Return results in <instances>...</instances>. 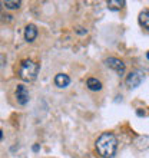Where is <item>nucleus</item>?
Instances as JSON below:
<instances>
[{
    "mask_svg": "<svg viewBox=\"0 0 149 158\" xmlns=\"http://www.w3.org/2000/svg\"><path fill=\"white\" fill-rule=\"evenodd\" d=\"M118 148V139L113 134L103 132L96 139V150L102 158H112Z\"/></svg>",
    "mask_w": 149,
    "mask_h": 158,
    "instance_id": "1",
    "label": "nucleus"
},
{
    "mask_svg": "<svg viewBox=\"0 0 149 158\" xmlns=\"http://www.w3.org/2000/svg\"><path fill=\"white\" fill-rule=\"evenodd\" d=\"M39 73V63L32 59H25L19 68V78L25 82H33Z\"/></svg>",
    "mask_w": 149,
    "mask_h": 158,
    "instance_id": "2",
    "label": "nucleus"
},
{
    "mask_svg": "<svg viewBox=\"0 0 149 158\" xmlns=\"http://www.w3.org/2000/svg\"><path fill=\"white\" fill-rule=\"evenodd\" d=\"M143 79H145V76H143V73L141 71H133L126 78V85L129 88H138L143 82Z\"/></svg>",
    "mask_w": 149,
    "mask_h": 158,
    "instance_id": "3",
    "label": "nucleus"
},
{
    "mask_svg": "<svg viewBox=\"0 0 149 158\" xmlns=\"http://www.w3.org/2000/svg\"><path fill=\"white\" fill-rule=\"evenodd\" d=\"M105 63H106V66L111 68V69H113V71L118 73V75H123L125 72V63L120 60V59L118 58H108L106 60H105Z\"/></svg>",
    "mask_w": 149,
    "mask_h": 158,
    "instance_id": "4",
    "label": "nucleus"
},
{
    "mask_svg": "<svg viewBox=\"0 0 149 158\" xmlns=\"http://www.w3.org/2000/svg\"><path fill=\"white\" fill-rule=\"evenodd\" d=\"M16 99L20 105H26L29 102V92H27L25 85H22V83L17 85L16 88Z\"/></svg>",
    "mask_w": 149,
    "mask_h": 158,
    "instance_id": "5",
    "label": "nucleus"
},
{
    "mask_svg": "<svg viewBox=\"0 0 149 158\" xmlns=\"http://www.w3.org/2000/svg\"><path fill=\"white\" fill-rule=\"evenodd\" d=\"M70 83V78L65 73H58V75L54 76V85L59 88H66L67 85Z\"/></svg>",
    "mask_w": 149,
    "mask_h": 158,
    "instance_id": "6",
    "label": "nucleus"
},
{
    "mask_svg": "<svg viewBox=\"0 0 149 158\" xmlns=\"http://www.w3.org/2000/svg\"><path fill=\"white\" fill-rule=\"evenodd\" d=\"M37 36V29L34 25H27L25 29V39L27 42H33Z\"/></svg>",
    "mask_w": 149,
    "mask_h": 158,
    "instance_id": "7",
    "label": "nucleus"
},
{
    "mask_svg": "<svg viewBox=\"0 0 149 158\" xmlns=\"http://www.w3.org/2000/svg\"><path fill=\"white\" fill-rule=\"evenodd\" d=\"M86 85L91 91H100V89H102V83H100V81H98L96 78H89Z\"/></svg>",
    "mask_w": 149,
    "mask_h": 158,
    "instance_id": "8",
    "label": "nucleus"
},
{
    "mask_svg": "<svg viewBox=\"0 0 149 158\" xmlns=\"http://www.w3.org/2000/svg\"><path fill=\"white\" fill-rule=\"evenodd\" d=\"M139 23H141L146 30H149V9L148 10H143V12L139 15Z\"/></svg>",
    "mask_w": 149,
    "mask_h": 158,
    "instance_id": "9",
    "label": "nucleus"
},
{
    "mask_svg": "<svg viewBox=\"0 0 149 158\" xmlns=\"http://www.w3.org/2000/svg\"><path fill=\"white\" fill-rule=\"evenodd\" d=\"M125 6L123 0H109L108 2V7L111 10H120Z\"/></svg>",
    "mask_w": 149,
    "mask_h": 158,
    "instance_id": "10",
    "label": "nucleus"
},
{
    "mask_svg": "<svg viewBox=\"0 0 149 158\" xmlns=\"http://www.w3.org/2000/svg\"><path fill=\"white\" fill-rule=\"evenodd\" d=\"M4 6L7 9H19L20 7V2L19 0H16V2H10V0H7V2H4Z\"/></svg>",
    "mask_w": 149,
    "mask_h": 158,
    "instance_id": "11",
    "label": "nucleus"
},
{
    "mask_svg": "<svg viewBox=\"0 0 149 158\" xmlns=\"http://www.w3.org/2000/svg\"><path fill=\"white\" fill-rule=\"evenodd\" d=\"M39 150V145H33V151H37Z\"/></svg>",
    "mask_w": 149,
    "mask_h": 158,
    "instance_id": "12",
    "label": "nucleus"
},
{
    "mask_svg": "<svg viewBox=\"0 0 149 158\" xmlns=\"http://www.w3.org/2000/svg\"><path fill=\"white\" fill-rule=\"evenodd\" d=\"M146 58H148V59H149V52H148V53H146Z\"/></svg>",
    "mask_w": 149,
    "mask_h": 158,
    "instance_id": "13",
    "label": "nucleus"
},
{
    "mask_svg": "<svg viewBox=\"0 0 149 158\" xmlns=\"http://www.w3.org/2000/svg\"><path fill=\"white\" fill-rule=\"evenodd\" d=\"M0 139H2V131H0Z\"/></svg>",
    "mask_w": 149,
    "mask_h": 158,
    "instance_id": "14",
    "label": "nucleus"
},
{
    "mask_svg": "<svg viewBox=\"0 0 149 158\" xmlns=\"http://www.w3.org/2000/svg\"><path fill=\"white\" fill-rule=\"evenodd\" d=\"M0 9H2V3H0Z\"/></svg>",
    "mask_w": 149,
    "mask_h": 158,
    "instance_id": "15",
    "label": "nucleus"
}]
</instances>
